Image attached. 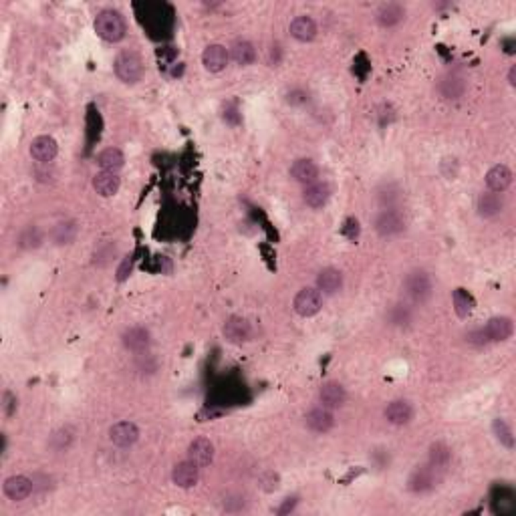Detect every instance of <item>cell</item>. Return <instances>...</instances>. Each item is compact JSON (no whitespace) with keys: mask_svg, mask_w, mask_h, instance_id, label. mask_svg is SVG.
Listing matches in <instances>:
<instances>
[{"mask_svg":"<svg viewBox=\"0 0 516 516\" xmlns=\"http://www.w3.org/2000/svg\"><path fill=\"white\" fill-rule=\"evenodd\" d=\"M452 301H454V310H456V315L460 319H466L472 312V309H474V299H472V295L468 290H464V288H456L452 292Z\"/></svg>","mask_w":516,"mask_h":516,"instance_id":"obj_31","label":"cell"},{"mask_svg":"<svg viewBox=\"0 0 516 516\" xmlns=\"http://www.w3.org/2000/svg\"><path fill=\"white\" fill-rule=\"evenodd\" d=\"M230 59L240 67L252 65L257 61V49H255V45L250 41H244V39L236 41L230 47Z\"/></svg>","mask_w":516,"mask_h":516,"instance_id":"obj_28","label":"cell"},{"mask_svg":"<svg viewBox=\"0 0 516 516\" xmlns=\"http://www.w3.org/2000/svg\"><path fill=\"white\" fill-rule=\"evenodd\" d=\"M230 61V51L222 45H208L202 52V65L210 73H220Z\"/></svg>","mask_w":516,"mask_h":516,"instance_id":"obj_9","label":"cell"},{"mask_svg":"<svg viewBox=\"0 0 516 516\" xmlns=\"http://www.w3.org/2000/svg\"><path fill=\"white\" fill-rule=\"evenodd\" d=\"M341 286H343V275H341V270H337L333 266H327V268H323L317 275V288H319V292L335 295V292L341 290Z\"/></svg>","mask_w":516,"mask_h":516,"instance_id":"obj_22","label":"cell"},{"mask_svg":"<svg viewBox=\"0 0 516 516\" xmlns=\"http://www.w3.org/2000/svg\"><path fill=\"white\" fill-rule=\"evenodd\" d=\"M329 198H331V188H329V183H325V181H315V183L307 186L305 192H303L305 204L309 208H312V210H319V208L327 206Z\"/></svg>","mask_w":516,"mask_h":516,"instance_id":"obj_19","label":"cell"},{"mask_svg":"<svg viewBox=\"0 0 516 516\" xmlns=\"http://www.w3.org/2000/svg\"><path fill=\"white\" fill-rule=\"evenodd\" d=\"M95 32L97 37H101L107 43H119L123 41L126 32H128V25L121 12L113 10V8H105L97 17H95Z\"/></svg>","mask_w":516,"mask_h":516,"instance_id":"obj_1","label":"cell"},{"mask_svg":"<svg viewBox=\"0 0 516 516\" xmlns=\"http://www.w3.org/2000/svg\"><path fill=\"white\" fill-rule=\"evenodd\" d=\"M222 335H224L226 341H230L234 345H240V343H244V341L250 339L252 329H250V323L244 317L234 315L230 319H226V323L222 327Z\"/></svg>","mask_w":516,"mask_h":516,"instance_id":"obj_7","label":"cell"},{"mask_svg":"<svg viewBox=\"0 0 516 516\" xmlns=\"http://www.w3.org/2000/svg\"><path fill=\"white\" fill-rule=\"evenodd\" d=\"M2 490H4L6 498H10L14 502H21V500H25V498L30 496V492H32V480L26 478V476H21V474L19 476H10V478L4 480Z\"/></svg>","mask_w":516,"mask_h":516,"instance_id":"obj_17","label":"cell"},{"mask_svg":"<svg viewBox=\"0 0 516 516\" xmlns=\"http://www.w3.org/2000/svg\"><path fill=\"white\" fill-rule=\"evenodd\" d=\"M290 176H292V180H297L299 183L310 186V183L319 180V168H317V163L312 159L301 157L290 166Z\"/></svg>","mask_w":516,"mask_h":516,"instance_id":"obj_21","label":"cell"},{"mask_svg":"<svg viewBox=\"0 0 516 516\" xmlns=\"http://www.w3.org/2000/svg\"><path fill=\"white\" fill-rule=\"evenodd\" d=\"M404 228H406V220L401 218L399 212H395V210H391V208L384 210V212L377 216V220H375V230H377L379 236H384V238L397 236L399 232H404Z\"/></svg>","mask_w":516,"mask_h":516,"instance_id":"obj_6","label":"cell"},{"mask_svg":"<svg viewBox=\"0 0 516 516\" xmlns=\"http://www.w3.org/2000/svg\"><path fill=\"white\" fill-rule=\"evenodd\" d=\"M384 415L391 426H408L413 419V408L406 399H393L391 404H387Z\"/></svg>","mask_w":516,"mask_h":516,"instance_id":"obj_16","label":"cell"},{"mask_svg":"<svg viewBox=\"0 0 516 516\" xmlns=\"http://www.w3.org/2000/svg\"><path fill=\"white\" fill-rule=\"evenodd\" d=\"M450 460H452V450L444 441L432 444V448H430V464L438 468V470H444L446 466L450 464Z\"/></svg>","mask_w":516,"mask_h":516,"instance_id":"obj_33","label":"cell"},{"mask_svg":"<svg viewBox=\"0 0 516 516\" xmlns=\"http://www.w3.org/2000/svg\"><path fill=\"white\" fill-rule=\"evenodd\" d=\"M14 410H17V397L10 391H6L4 393V412H6V415H12Z\"/></svg>","mask_w":516,"mask_h":516,"instance_id":"obj_40","label":"cell"},{"mask_svg":"<svg viewBox=\"0 0 516 516\" xmlns=\"http://www.w3.org/2000/svg\"><path fill=\"white\" fill-rule=\"evenodd\" d=\"M438 468H434L432 464L421 466V468H415L410 476V482H408V488L415 494H424V492H430L432 488H436L438 484L439 476H438Z\"/></svg>","mask_w":516,"mask_h":516,"instance_id":"obj_4","label":"cell"},{"mask_svg":"<svg viewBox=\"0 0 516 516\" xmlns=\"http://www.w3.org/2000/svg\"><path fill=\"white\" fill-rule=\"evenodd\" d=\"M43 244V234L37 226H28L23 232L19 234V246L25 248V250H32V248H39Z\"/></svg>","mask_w":516,"mask_h":516,"instance_id":"obj_34","label":"cell"},{"mask_svg":"<svg viewBox=\"0 0 516 516\" xmlns=\"http://www.w3.org/2000/svg\"><path fill=\"white\" fill-rule=\"evenodd\" d=\"M468 341H470V343H476V345H488V339H486V335H484V331H482V329L472 331V333L468 335Z\"/></svg>","mask_w":516,"mask_h":516,"instance_id":"obj_41","label":"cell"},{"mask_svg":"<svg viewBox=\"0 0 516 516\" xmlns=\"http://www.w3.org/2000/svg\"><path fill=\"white\" fill-rule=\"evenodd\" d=\"M75 439V432H73V428H69V426H65V428H61V430H57L54 434L51 436V448L52 450H57V452H63V450H67L69 446H71V441Z\"/></svg>","mask_w":516,"mask_h":516,"instance_id":"obj_35","label":"cell"},{"mask_svg":"<svg viewBox=\"0 0 516 516\" xmlns=\"http://www.w3.org/2000/svg\"><path fill=\"white\" fill-rule=\"evenodd\" d=\"M188 460L200 468L210 466L214 460V444L208 438H196L188 446Z\"/></svg>","mask_w":516,"mask_h":516,"instance_id":"obj_15","label":"cell"},{"mask_svg":"<svg viewBox=\"0 0 516 516\" xmlns=\"http://www.w3.org/2000/svg\"><path fill=\"white\" fill-rule=\"evenodd\" d=\"M115 75L119 81L133 85L143 77V61L137 52L123 51L115 59Z\"/></svg>","mask_w":516,"mask_h":516,"instance_id":"obj_2","label":"cell"},{"mask_svg":"<svg viewBox=\"0 0 516 516\" xmlns=\"http://www.w3.org/2000/svg\"><path fill=\"white\" fill-rule=\"evenodd\" d=\"M109 439L117 448H129L139 439V430L133 421H117L109 430Z\"/></svg>","mask_w":516,"mask_h":516,"instance_id":"obj_13","label":"cell"},{"mask_svg":"<svg viewBox=\"0 0 516 516\" xmlns=\"http://www.w3.org/2000/svg\"><path fill=\"white\" fill-rule=\"evenodd\" d=\"M406 297L413 303H426L432 297V279L426 270H412L404 279Z\"/></svg>","mask_w":516,"mask_h":516,"instance_id":"obj_3","label":"cell"},{"mask_svg":"<svg viewBox=\"0 0 516 516\" xmlns=\"http://www.w3.org/2000/svg\"><path fill=\"white\" fill-rule=\"evenodd\" d=\"M59 154V146L51 135H39L30 143V157L39 163H51Z\"/></svg>","mask_w":516,"mask_h":516,"instance_id":"obj_10","label":"cell"},{"mask_svg":"<svg viewBox=\"0 0 516 516\" xmlns=\"http://www.w3.org/2000/svg\"><path fill=\"white\" fill-rule=\"evenodd\" d=\"M295 506H297V498H286L283 502V506H281L277 513H279V515H288V513L295 510Z\"/></svg>","mask_w":516,"mask_h":516,"instance_id":"obj_42","label":"cell"},{"mask_svg":"<svg viewBox=\"0 0 516 516\" xmlns=\"http://www.w3.org/2000/svg\"><path fill=\"white\" fill-rule=\"evenodd\" d=\"M412 321V310L408 305H397L391 310V323L393 325H406Z\"/></svg>","mask_w":516,"mask_h":516,"instance_id":"obj_37","label":"cell"},{"mask_svg":"<svg viewBox=\"0 0 516 516\" xmlns=\"http://www.w3.org/2000/svg\"><path fill=\"white\" fill-rule=\"evenodd\" d=\"M131 268H133V260H131V257H126L121 260V266L117 268V281H119V283H123V281L128 279Z\"/></svg>","mask_w":516,"mask_h":516,"instance_id":"obj_38","label":"cell"},{"mask_svg":"<svg viewBox=\"0 0 516 516\" xmlns=\"http://www.w3.org/2000/svg\"><path fill=\"white\" fill-rule=\"evenodd\" d=\"M292 307L301 317H312L323 307V295L319 288H301L292 301Z\"/></svg>","mask_w":516,"mask_h":516,"instance_id":"obj_5","label":"cell"},{"mask_svg":"<svg viewBox=\"0 0 516 516\" xmlns=\"http://www.w3.org/2000/svg\"><path fill=\"white\" fill-rule=\"evenodd\" d=\"M286 101L290 105H301V103H305L307 101V93L305 91H290L288 95H286Z\"/></svg>","mask_w":516,"mask_h":516,"instance_id":"obj_39","label":"cell"},{"mask_svg":"<svg viewBox=\"0 0 516 516\" xmlns=\"http://www.w3.org/2000/svg\"><path fill=\"white\" fill-rule=\"evenodd\" d=\"M508 83H510L513 87L516 85V67H513V69H510V73H508Z\"/></svg>","mask_w":516,"mask_h":516,"instance_id":"obj_43","label":"cell"},{"mask_svg":"<svg viewBox=\"0 0 516 516\" xmlns=\"http://www.w3.org/2000/svg\"><path fill=\"white\" fill-rule=\"evenodd\" d=\"M510 183H513V172H510L508 166L496 163L494 168L488 170V174H486V186H488L490 192L502 194V192H506L510 188Z\"/></svg>","mask_w":516,"mask_h":516,"instance_id":"obj_18","label":"cell"},{"mask_svg":"<svg viewBox=\"0 0 516 516\" xmlns=\"http://www.w3.org/2000/svg\"><path fill=\"white\" fill-rule=\"evenodd\" d=\"M484 335L488 339V343H502L506 339H510L515 327H513V319L510 317H492L490 321L482 327Z\"/></svg>","mask_w":516,"mask_h":516,"instance_id":"obj_12","label":"cell"},{"mask_svg":"<svg viewBox=\"0 0 516 516\" xmlns=\"http://www.w3.org/2000/svg\"><path fill=\"white\" fill-rule=\"evenodd\" d=\"M476 208H478V214L482 218H494L496 214L502 212L504 202H502V198L496 192H484V194H480Z\"/></svg>","mask_w":516,"mask_h":516,"instance_id":"obj_29","label":"cell"},{"mask_svg":"<svg viewBox=\"0 0 516 516\" xmlns=\"http://www.w3.org/2000/svg\"><path fill=\"white\" fill-rule=\"evenodd\" d=\"M200 480V466H196L192 460H183L176 464L172 472V482L180 488H194Z\"/></svg>","mask_w":516,"mask_h":516,"instance_id":"obj_14","label":"cell"},{"mask_svg":"<svg viewBox=\"0 0 516 516\" xmlns=\"http://www.w3.org/2000/svg\"><path fill=\"white\" fill-rule=\"evenodd\" d=\"M439 95L448 101H456L466 93V79L458 73H450L446 77H441L438 85Z\"/></svg>","mask_w":516,"mask_h":516,"instance_id":"obj_20","label":"cell"},{"mask_svg":"<svg viewBox=\"0 0 516 516\" xmlns=\"http://www.w3.org/2000/svg\"><path fill=\"white\" fill-rule=\"evenodd\" d=\"M119 186H121V178L113 172H99L95 174L93 178V188L99 196L103 198H111L119 192Z\"/></svg>","mask_w":516,"mask_h":516,"instance_id":"obj_25","label":"cell"},{"mask_svg":"<svg viewBox=\"0 0 516 516\" xmlns=\"http://www.w3.org/2000/svg\"><path fill=\"white\" fill-rule=\"evenodd\" d=\"M279 482H281V478H279V474L272 472V470H266V472L258 478V484H260V488L264 492H275L279 488Z\"/></svg>","mask_w":516,"mask_h":516,"instance_id":"obj_36","label":"cell"},{"mask_svg":"<svg viewBox=\"0 0 516 516\" xmlns=\"http://www.w3.org/2000/svg\"><path fill=\"white\" fill-rule=\"evenodd\" d=\"M79 234V226L75 220H61L59 224H54L52 228V240L54 244L63 246V244H71Z\"/></svg>","mask_w":516,"mask_h":516,"instance_id":"obj_30","label":"cell"},{"mask_svg":"<svg viewBox=\"0 0 516 516\" xmlns=\"http://www.w3.org/2000/svg\"><path fill=\"white\" fill-rule=\"evenodd\" d=\"M347 401V391L339 381H327L319 389V404L329 408V410H339Z\"/></svg>","mask_w":516,"mask_h":516,"instance_id":"obj_11","label":"cell"},{"mask_svg":"<svg viewBox=\"0 0 516 516\" xmlns=\"http://www.w3.org/2000/svg\"><path fill=\"white\" fill-rule=\"evenodd\" d=\"M305 424L307 428L317 432V434H327L333 430L335 426V415L329 408L325 406H319V408H312L307 415H305Z\"/></svg>","mask_w":516,"mask_h":516,"instance_id":"obj_8","label":"cell"},{"mask_svg":"<svg viewBox=\"0 0 516 516\" xmlns=\"http://www.w3.org/2000/svg\"><path fill=\"white\" fill-rule=\"evenodd\" d=\"M97 166L101 168V172H113L117 174L123 166H126V155L117 148H107L97 155Z\"/></svg>","mask_w":516,"mask_h":516,"instance_id":"obj_27","label":"cell"},{"mask_svg":"<svg viewBox=\"0 0 516 516\" xmlns=\"http://www.w3.org/2000/svg\"><path fill=\"white\" fill-rule=\"evenodd\" d=\"M121 341H123V347L129 349V351H146L148 347H150V343H152V335H150V331L146 329V327H131L128 329L123 337H121Z\"/></svg>","mask_w":516,"mask_h":516,"instance_id":"obj_23","label":"cell"},{"mask_svg":"<svg viewBox=\"0 0 516 516\" xmlns=\"http://www.w3.org/2000/svg\"><path fill=\"white\" fill-rule=\"evenodd\" d=\"M375 19H377V25L379 26L391 28V26L399 25V23L406 19V8H404L401 4L389 2V4H384V6L377 10Z\"/></svg>","mask_w":516,"mask_h":516,"instance_id":"obj_26","label":"cell"},{"mask_svg":"<svg viewBox=\"0 0 516 516\" xmlns=\"http://www.w3.org/2000/svg\"><path fill=\"white\" fill-rule=\"evenodd\" d=\"M492 434L496 436V439L504 446V448H515V436H513V428L508 426V421L506 419H502V417H496L494 421H492Z\"/></svg>","mask_w":516,"mask_h":516,"instance_id":"obj_32","label":"cell"},{"mask_svg":"<svg viewBox=\"0 0 516 516\" xmlns=\"http://www.w3.org/2000/svg\"><path fill=\"white\" fill-rule=\"evenodd\" d=\"M290 37L301 41V43H310L317 37V23L310 17H297L288 26Z\"/></svg>","mask_w":516,"mask_h":516,"instance_id":"obj_24","label":"cell"}]
</instances>
